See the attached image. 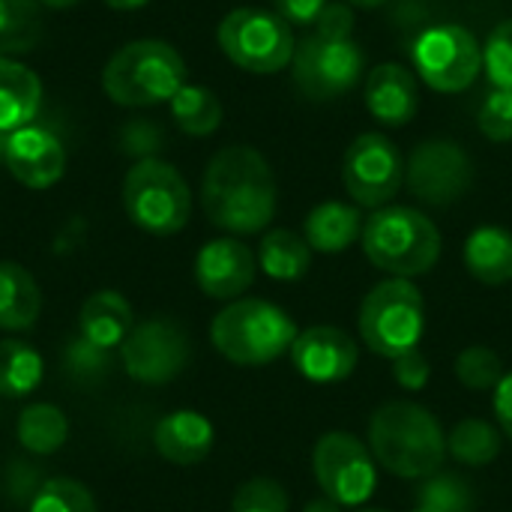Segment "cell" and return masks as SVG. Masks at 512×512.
I'll return each mask as SVG.
<instances>
[{
	"label": "cell",
	"instance_id": "c3c4849f",
	"mask_svg": "<svg viewBox=\"0 0 512 512\" xmlns=\"http://www.w3.org/2000/svg\"><path fill=\"white\" fill-rule=\"evenodd\" d=\"M357 512H387V510H381V507H360Z\"/></svg>",
	"mask_w": 512,
	"mask_h": 512
},
{
	"label": "cell",
	"instance_id": "5bb4252c",
	"mask_svg": "<svg viewBox=\"0 0 512 512\" xmlns=\"http://www.w3.org/2000/svg\"><path fill=\"white\" fill-rule=\"evenodd\" d=\"M192 342L186 330L171 318H150L129 330L120 345V363L126 375L147 387L171 384L189 366Z\"/></svg>",
	"mask_w": 512,
	"mask_h": 512
},
{
	"label": "cell",
	"instance_id": "8992f818",
	"mask_svg": "<svg viewBox=\"0 0 512 512\" xmlns=\"http://www.w3.org/2000/svg\"><path fill=\"white\" fill-rule=\"evenodd\" d=\"M363 345L387 360H396L414 348L426 333V303L411 279H384L360 303L357 315Z\"/></svg>",
	"mask_w": 512,
	"mask_h": 512
},
{
	"label": "cell",
	"instance_id": "4dcf8cb0",
	"mask_svg": "<svg viewBox=\"0 0 512 512\" xmlns=\"http://www.w3.org/2000/svg\"><path fill=\"white\" fill-rule=\"evenodd\" d=\"M414 498L420 507H429L435 512H474L477 510V495L474 486L453 471H438L414 489Z\"/></svg>",
	"mask_w": 512,
	"mask_h": 512
},
{
	"label": "cell",
	"instance_id": "603a6c76",
	"mask_svg": "<svg viewBox=\"0 0 512 512\" xmlns=\"http://www.w3.org/2000/svg\"><path fill=\"white\" fill-rule=\"evenodd\" d=\"M78 327H81V336H87L90 342L102 348H114V345H123V339L135 327V315H132L129 300L120 291L105 288V291H93L81 303Z\"/></svg>",
	"mask_w": 512,
	"mask_h": 512
},
{
	"label": "cell",
	"instance_id": "74e56055",
	"mask_svg": "<svg viewBox=\"0 0 512 512\" xmlns=\"http://www.w3.org/2000/svg\"><path fill=\"white\" fill-rule=\"evenodd\" d=\"M390 363H393L396 384L402 390H408V393H420L432 378V366H429V360H426V354L420 348H414V351H408V354H402V357H396Z\"/></svg>",
	"mask_w": 512,
	"mask_h": 512
},
{
	"label": "cell",
	"instance_id": "4fadbf2b",
	"mask_svg": "<svg viewBox=\"0 0 512 512\" xmlns=\"http://www.w3.org/2000/svg\"><path fill=\"white\" fill-rule=\"evenodd\" d=\"M342 183L360 210H381L405 186V159L384 132H363L345 150Z\"/></svg>",
	"mask_w": 512,
	"mask_h": 512
},
{
	"label": "cell",
	"instance_id": "d6a6232c",
	"mask_svg": "<svg viewBox=\"0 0 512 512\" xmlns=\"http://www.w3.org/2000/svg\"><path fill=\"white\" fill-rule=\"evenodd\" d=\"M30 512H99L93 492L69 477H51L30 498Z\"/></svg>",
	"mask_w": 512,
	"mask_h": 512
},
{
	"label": "cell",
	"instance_id": "8d00e7d4",
	"mask_svg": "<svg viewBox=\"0 0 512 512\" xmlns=\"http://www.w3.org/2000/svg\"><path fill=\"white\" fill-rule=\"evenodd\" d=\"M477 126L483 132V138H489L492 144H510L512 141V90L492 87L480 105L477 114Z\"/></svg>",
	"mask_w": 512,
	"mask_h": 512
},
{
	"label": "cell",
	"instance_id": "d4e9b609",
	"mask_svg": "<svg viewBox=\"0 0 512 512\" xmlns=\"http://www.w3.org/2000/svg\"><path fill=\"white\" fill-rule=\"evenodd\" d=\"M258 264L276 282H297L312 267V246L306 243L303 234L291 228H273V231H264L261 237Z\"/></svg>",
	"mask_w": 512,
	"mask_h": 512
},
{
	"label": "cell",
	"instance_id": "8fae6325",
	"mask_svg": "<svg viewBox=\"0 0 512 512\" xmlns=\"http://www.w3.org/2000/svg\"><path fill=\"white\" fill-rule=\"evenodd\" d=\"M312 474L318 489L339 507H363L378 486V462L369 444L351 432H327L315 441Z\"/></svg>",
	"mask_w": 512,
	"mask_h": 512
},
{
	"label": "cell",
	"instance_id": "9a60e30c",
	"mask_svg": "<svg viewBox=\"0 0 512 512\" xmlns=\"http://www.w3.org/2000/svg\"><path fill=\"white\" fill-rule=\"evenodd\" d=\"M0 165L27 189H48L66 171L63 141L36 123L12 132H0Z\"/></svg>",
	"mask_w": 512,
	"mask_h": 512
},
{
	"label": "cell",
	"instance_id": "60d3db41",
	"mask_svg": "<svg viewBox=\"0 0 512 512\" xmlns=\"http://www.w3.org/2000/svg\"><path fill=\"white\" fill-rule=\"evenodd\" d=\"M120 141H123V150L138 159H153V153L162 147V135L150 123H132L129 129H123Z\"/></svg>",
	"mask_w": 512,
	"mask_h": 512
},
{
	"label": "cell",
	"instance_id": "4316f807",
	"mask_svg": "<svg viewBox=\"0 0 512 512\" xmlns=\"http://www.w3.org/2000/svg\"><path fill=\"white\" fill-rule=\"evenodd\" d=\"M504 447V432L480 417H465L453 426L447 435V453L468 468H483L492 465L501 456Z\"/></svg>",
	"mask_w": 512,
	"mask_h": 512
},
{
	"label": "cell",
	"instance_id": "ab89813d",
	"mask_svg": "<svg viewBox=\"0 0 512 512\" xmlns=\"http://www.w3.org/2000/svg\"><path fill=\"white\" fill-rule=\"evenodd\" d=\"M327 3L330 0H270L273 12L285 18L291 27H312Z\"/></svg>",
	"mask_w": 512,
	"mask_h": 512
},
{
	"label": "cell",
	"instance_id": "277c9868",
	"mask_svg": "<svg viewBox=\"0 0 512 512\" xmlns=\"http://www.w3.org/2000/svg\"><path fill=\"white\" fill-rule=\"evenodd\" d=\"M294 339V318L282 306L258 297L231 300L210 324L213 348L237 366H267L291 354Z\"/></svg>",
	"mask_w": 512,
	"mask_h": 512
},
{
	"label": "cell",
	"instance_id": "3957f363",
	"mask_svg": "<svg viewBox=\"0 0 512 512\" xmlns=\"http://www.w3.org/2000/svg\"><path fill=\"white\" fill-rule=\"evenodd\" d=\"M363 252L369 264L396 276L414 279L429 273L441 258V231L417 207L387 204L375 210L363 225Z\"/></svg>",
	"mask_w": 512,
	"mask_h": 512
},
{
	"label": "cell",
	"instance_id": "bcb514c9",
	"mask_svg": "<svg viewBox=\"0 0 512 512\" xmlns=\"http://www.w3.org/2000/svg\"><path fill=\"white\" fill-rule=\"evenodd\" d=\"M42 6H51V9H69V6H75V3H81V0H39Z\"/></svg>",
	"mask_w": 512,
	"mask_h": 512
},
{
	"label": "cell",
	"instance_id": "6da1fadb",
	"mask_svg": "<svg viewBox=\"0 0 512 512\" xmlns=\"http://www.w3.org/2000/svg\"><path fill=\"white\" fill-rule=\"evenodd\" d=\"M276 177L261 150L231 144L213 153L201 180V207L207 219L231 234L249 237L270 228L276 216Z\"/></svg>",
	"mask_w": 512,
	"mask_h": 512
},
{
	"label": "cell",
	"instance_id": "7dc6e473",
	"mask_svg": "<svg viewBox=\"0 0 512 512\" xmlns=\"http://www.w3.org/2000/svg\"><path fill=\"white\" fill-rule=\"evenodd\" d=\"M24 468H27V462H15V465H12V471H15V474H18V471H24ZM21 486H24V480H18V483H9V489H12L15 495H21Z\"/></svg>",
	"mask_w": 512,
	"mask_h": 512
},
{
	"label": "cell",
	"instance_id": "7402d4cb",
	"mask_svg": "<svg viewBox=\"0 0 512 512\" xmlns=\"http://www.w3.org/2000/svg\"><path fill=\"white\" fill-rule=\"evenodd\" d=\"M465 267L468 273L489 285H507L512 282V231L501 225H480L465 240Z\"/></svg>",
	"mask_w": 512,
	"mask_h": 512
},
{
	"label": "cell",
	"instance_id": "52a82bcc",
	"mask_svg": "<svg viewBox=\"0 0 512 512\" xmlns=\"http://www.w3.org/2000/svg\"><path fill=\"white\" fill-rule=\"evenodd\" d=\"M123 207L141 231L171 237L189 225L192 189L174 165L156 156L138 159L123 180Z\"/></svg>",
	"mask_w": 512,
	"mask_h": 512
},
{
	"label": "cell",
	"instance_id": "f546056e",
	"mask_svg": "<svg viewBox=\"0 0 512 512\" xmlns=\"http://www.w3.org/2000/svg\"><path fill=\"white\" fill-rule=\"evenodd\" d=\"M39 0H0V57L27 54L39 45L42 24Z\"/></svg>",
	"mask_w": 512,
	"mask_h": 512
},
{
	"label": "cell",
	"instance_id": "7a4b0ae2",
	"mask_svg": "<svg viewBox=\"0 0 512 512\" xmlns=\"http://www.w3.org/2000/svg\"><path fill=\"white\" fill-rule=\"evenodd\" d=\"M375 462L399 480H426L447 459V435L438 417L408 399L384 402L369 420Z\"/></svg>",
	"mask_w": 512,
	"mask_h": 512
},
{
	"label": "cell",
	"instance_id": "ee69618b",
	"mask_svg": "<svg viewBox=\"0 0 512 512\" xmlns=\"http://www.w3.org/2000/svg\"><path fill=\"white\" fill-rule=\"evenodd\" d=\"M105 6H111V9H120V12H129V9H141V6H147L150 0H102Z\"/></svg>",
	"mask_w": 512,
	"mask_h": 512
},
{
	"label": "cell",
	"instance_id": "5b68a950",
	"mask_svg": "<svg viewBox=\"0 0 512 512\" xmlns=\"http://www.w3.org/2000/svg\"><path fill=\"white\" fill-rule=\"evenodd\" d=\"M186 84L180 51L162 39H135L111 54L102 69V90L123 108H147L171 102Z\"/></svg>",
	"mask_w": 512,
	"mask_h": 512
},
{
	"label": "cell",
	"instance_id": "f1b7e54d",
	"mask_svg": "<svg viewBox=\"0 0 512 512\" xmlns=\"http://www.w3.org/2000/svg\"><path fill=\"white\" fill-rule=\"evenodd\" d=\"M42 357L33 345L0 339V399H24L42 384Z\"/></svg>",
	"mask_w": 512,
	"mask_h": 512
},
{
	"label": "cell",
	"instance_id": "484cf974",
	"mask_svg": "<svg viewBox=\"0 0 512 512\" xmlns=\"http://www.w3.org/2000/svg\"><path fill=\"white\" fill-rule=\"evenodd\" d=\"M15 435L33 456H51L69 441V417L51 402H33L18 414Z\"/></svg>",
	"mask_w": 512,
	"mask_h": 512
},
{
	"label": "cell",
	"instance_id": "9c48e42d",
	"mask_svg": "<svg viewBox=\"0 0 512 512\" xmlns=\"http://www.w3.org/2000/svg\"><path fill=\"white\" fill-rule=\"evenodd\" d=\"M288 69L306 99L333 102L348 96L360 84L366 57L354 36H330L309 30L303 39H297L294 60Z\"/></svg>",
	"mask_w": 512,
	"mask_h": 512
},
{
	"label": "cell",
	"instance_id": "836d02e7",
	"mask_svg": "<svg viewBox=\"0 0 512 512\" xmlns=\"http://www.w3.org/2000/svg\"><path fill=\"white\" fill-rule=\"evenodd\" d=\"M63 369L69 378H75L81 384H96L111 369V348H102L78 333L63 348Z\"/></svg>",
	"mask_w": 512,
	"mask_h": 512
},
{
	"label": "cell",
	"instance_id": "30bf717a",
	"mask_svg": "<svg viewBox=\"0 0 512 512\" xmlns=\"http://www.w3.org/2000/svg\"><path fill=\"white\" fill-rule=\"evenodd\" d=\"M414 69L435 93H462L483 72V42L462 24H438L417 36Z\"/></svg>",
	"mask_w": 512,
	"mask_h": 512
},
{
	"label": "cell",
	"instance_id": "1f68e13d",
	"mask_svg": "<svg viewBox=\"0 0 512 512\" xmlns=\"http://www.w3.org/2000/svg\"><path fill=\"white\" fill-rule=\"evenodd\" d=\"M453 372H456L459 384L468 387V390H474V393L495 390L504 381V375H507L504 360L498 357V351H492L486 345H471V348L459 351Z\"/></svg>",
	"mask_w": 512,
	"mask_h": 512
},
{
	"label": "cell",
	"instance_id": "44dd1931",
	"mask_svg": "<svg viewBox=\"0 0 512 512\" xmlns=\"http://www.w3.org/2000/svg\"><path fill=\"white\" fill-rule=\"evenodd\" d=\"M39 108H42L39 75L12 57H0V132H12L33 123Z\"/></svg>",
	"mask_w": 512,
	"mask_h": 512
},
{
	"label": "cell",
	"instance_id": "d6986e66",
	"mask_svg": "<svg viewBox=\"0 0 512 512\" xmlns=\"http://www.w3.org/2000/svg\"><path fill=\"white\" fill-rule=\"evenodd\" d=\"M213 441V423L198 411H171L153 429L156 453L177 468H192L204 462L213 450Z\"/></svg>",
	"mask_w": 512,
	"mask_h": 512
},
{
	"label": "cell",
	"instance_id": "cb8c5ba5",
	"mask_svg": "<svg viewBox=\"0 0 512 512\" xmlns=\"http://www.w3.org/2000/svg\"><path fill=\"white\" fill-rule=\"evenodd\" d=\"M42 291L27 267L0 261V330L24 333L39 321Z\"/></svg>",
	"mask_w": 512,
	"mask_h": 512
},
{
	"label": "cell",
	"instance_id": "2e32d148",
	"mask_svg": "<svg viewBox=\"0 0 512 512\" xmlns=\"http://www.w3.org/2000/svg\"><path fill=\"white\" fill-rule=\"evenodd\" d=\"M291 363L306 381L339 384L354 375L360 363V348L351 333L330 324H318L297 333L291 345Z\"/></svg>",
	"mask_w": 512,
	"mask_h": 512
},
{
	"label": "cell",
	"instance_id": "ba28073f",
	"mask_svg": "<svg viewBox=\"0 0 512 512\" xmlns=\"http://www.w3.org/2000/svg\"><path fill=\"white\" fill-rule=\"evenodd\" d=\"M216 42L237 69L252 75H276L288 69L297 48L294 27L273 9L258 6L231 9L219 21Z\"/></svg>",
	"mask_w": 512,
	"mask_h": 512
},
{
	"label": "cell",
	"instance_id": "681fc988",
	"mask_svg": "<svg viewBox=\"0 0 512 512\" xmlns=\"http://www.w3.org/2000/svg\"><path fill=\"white\" fill-rule=\"evenodd\" d=\"M411 512H435V510H429V507H420V504H417Z\"/></svg>",
	"mask_w": 512,
	"mask_h": 512
},
{
	"label": "cell",
	"instance_id": "d590c367",
	"mask_svg": "<svg viewBox=\"0 0 512 512\" xmlns=\"http://www.w3.org/2000/svg\"><path fill=\"white\" fill-rule=\"evenodd\" d=\"M483 72L501 90H512V18L501 21L483 42Z\"/></svg>",
	"mask_w": 512,
	"mask_h": 512
},
{
	"label": "cell",
	"instance_id": "f6af8a7d",
	"mask_svg": "<svg viewBox=\"0 0 512 512\" xmlns=\"http://www.w3.org/2000/svg\"><path fill=\"white\" fill-rule=\"evenodd\" d=\"M348 6H354V9H378V6H384L387 0H345Z\"/></svg>",
	"mask_w": 512,
	"mask_h": 512
},
{
	"label": "cell",
	"instance_id": "7c38bea8",
	"mask_svg": "<svg viewBox=\"0 0 512 512\" xmlns=\"http://www.w3.org/2000/svg\"><path fill=\"white\" fill-rule=\"evenodd\" d=\"M474 186V162L453 138H426L405 159V189L426 207H450Z\"/></svg>",
	"mask_w": 512,
	"mask_h": 512
},
{
	"label": "cell",
	"instance_id": "f35d334b",
	"mask_svg": "<svg viewBox=\"0 0 512 512\" xmlns=\"http://www.w3.org/2000/svg\"><path fill=\"white\" fill-rule=\"evenodd\" d=\"M354 24H357L354 6H348L345 0H330V3L321 9V15L315 18L312 30L330 33V36H354Z\"/></svg>",
	"mask_w": 512,
	"mask_h": 512
},
{
	"label": "cell",
	"instance_id": "ffe728a7",
	"mask_svg": "<svg viewBox=\"0 0 512 512\" xmlns=\"http://www.w3.org/2000/svg\"><path fill=\"white\" fill-rule=\"evenodd\" d=\"M363 210L345 201H321L309 210L303 222V237L312 252L339 255L363 237Z\"/></svg>",
	"mask_w": 512,
	"mask_h": 512
},
{
	"label": "cell",
	"instance_id": "b9f144b4",
	"mask_svg": "<svg viewBox=\"0 0 512 512\" xmlns=\"http://www.w3.org/2000/svg\"><path fill=\"white\" fill-rule=\"evenodd\" d=\"M495 417H498L504 438L512 441V372H507L504 381L495 387Z\"/></svg>",
	"mask_w": 512,
	"mask_h": 512
},
{
	"label": "cell",
	"instance_id": "e0dca14e",
	"mask_svg": "<svg viewBox=\"0 0 512 512\" xmlns=\"http://www.w3.org/2000/svg\"><path fill=\"white\" fill-rule=\"evenodd\" d=\"M258 258L237 237H219L201 246L195 258V282L210 300H240L255 282Z\"/></svg>",
	"mask_w": 512,
	"mask_h": 512
},
{
	"label": "cell",
	"instance_id": "e575fe53",
	"mask_svg": "<svg viewBox=\"0 0 512 512\" xmlns=\"http://www.w3.org/2000/svg\"><path fill=\"white\" fill-rule=\"evenodd\" d=\"M231 512H291V501L276 480L252 477L234 492Z\"/></svg>",
	"mask_w": 512,
	"mask_h": 512
},
{
	"label": "cell",
	"instance_id": "83f0119b",
	"mask_svg": "<svg viewBox=\"0 0 512 512\" xmlns=\"http://www.w3.org/2000/svg\"><path fill=\"white\" fill-rule=\"evenodd\" d=\"M171 117L180 126V132L192 138H207L222 126V102L219 96L204 84H183L171 99Z\"/></svg>",
	"mask_w": 512,
	"mask_h": 512
},
{
	"label": "cell",
	"instance_id": "ac0fdd59",
	"mask_svg": "<svg viewBox=\"0 0 512 512\" xmlns=\"http://www.w3.org/2000/svg\"><path fill=\"white\" fill-rule=\"evenodd\" d=\"M363 102H366L369 114L381 126L402 129L420 111V84H417V75L408 66H402V63H378L366 75Z\"/></svg>",
	"mask_w": 512,
	"mask_h": 512
},
{
	"label": "cell",
	"instance_id": "7bdbcfd3",
	"mask_svg": "<svg viewBox=\"0 0 512 512\" xmlns=\"http://www.w3.org/2000/svg\"><path fill=\"white\" fill-rule=\"evenodd\" d=\"M345 507H339L336 501H330L327 495H321V498H315V501H309L303 512H342Z\"/></svg>",
	"mask_w": 512,
	"mask_h": 512
}]
</instances>
